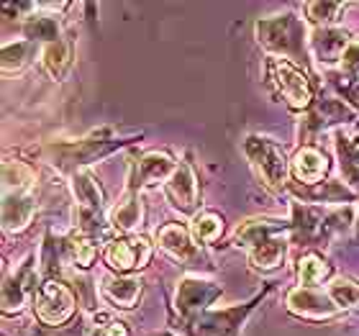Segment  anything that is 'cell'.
<instances>
[{
	"mask_svg": "<svg viewBox=\"0 0 359 336\" xmlns=\"http://www.w3.org/2000/svg\"><path fill=\"white\" fill-rule=\"evenodd\" d=\"M257 36L264 49L275 54L287 57V62H303L306 60V46H303V21L298 15L285 13V15H272V18H262L257 23Z\"/></svg>",
	"mask_w": 359,
	"mask_h": 336,
	"instance_id": "cell-1",
	"label": "cell"
},
{
	"mask_svg": "<svg viewBox=\"0 0 359 336\" xmlns=\"http://www.w3.org/2000/svg\"><path fill=\"white\" fill-rule=\"evenodd\" d=\"M244 154L249 157L257 175L264 180L267 187H283L287 180V162H285V152L277 147L272 139L264 136H249L244 142Z\"/></svg>",
	"mask_w": 359,
	"mask_h": 336,
	"instance_id": "cell-2",
	"label": "cell"
},
{
	"mask_svg": "<svg viewBox=\"0 0 359 336\" xmlns=\"http://www.w3.org/2000/svg\"><path fill=\"white\" fill-rule=\"evenodd\" d=\"M72 190L77 198V226L80 234H100L103 231V190L90 172L80 170L72 175Z\"/></svg>",
	"mask_w": 359,
	"mask_h": 336,
	"instance_id": "cell-3",
	"label": "cell"
},
{
	"mask_svg": "<svg viewBox=\"0 0 359 336\" xmlns=\"http://www.w3.org/2000/svg\"><path fill=\"white\" fill-rule=\"evenodd\" d=\"M34 308L36 316L49 326H60L72 316L75 311V298L72 293L57 280H46L44 285H39V290L34 293Z\"/></svg>",
	"mask_w": 359,
	"mask_h": 336,
	"instance_id": "cell-4",
	"label": "cell"
},
{
	"mask_svg": "<svg viewBox=\"0 0 359 336\" xmlns=\"http://www.w3.org/2000/svg\"><path fill=\"white\" fill-rule=\"evenodd\" d=\"M269 77L275 80L277 90L292 108H308L311 105V85L306 72H300L287 60H269Z\"/></svg>",
	"mask_w": 359,
	"mask_h": 336,
	"instance_id": "cell-5",
	"label": "cell"
},
{
	"mask_svg": "<svg viewBox=\"0 0 359 336\" xmlns=\"http://www.w3.org/2000/svg\"><path fill=\"white\" fill-rule=\"evenodd\" d=\"M218 295H221V285L201 277H185L177 288V311L187 321H193L203 311H208V306Z\"/></svg>",
	"mask_w": 359,
	"mask_h": 336,
	"instance_id": "cell-6",
	"label": "cell"
},
{
	"mask_svg": "<svg viewBox=\"0 0 359 336\" xmlns=\"http://www.w3.org/2000/svg\"><path fill=\"white\" fill-rule=\"evenodd\" d=\"M149 244L144 239H116L105 249V262L118 272L139 269L149 262Z\"/></svg>",
	"mask_w": 359,
	"mask_h": 336,
	"instance_id": "cell-7",
	"label": "cell"
},
{
	"mask_svg": "<svg viewBox=\"0 0 359 336\" xmlns=\"http://www.w3.org/2000/svg\"><path fill=\"white\" fill-rule=\"evenodd\" d=\"M167 195L175 203V208L182 213H193L198 206V177L190 165H180L175 175L167 180Z\"/></svg>",
	"mask_w": 359,
	"mask_h": 336,
	"instance_id": "cell-8",
	"label": "cell"
},
{
	"mask_svg": "<svg viewBox=\"0 0 359 336\" xmlns=\"http://www.w3.org/2000/svg\"><path fill=\"white\" fill-rule=\"evenodd\" d=\"M287 308L298 316H313V318H323L337 311L334 300L323 293L313 290V288H295L287 295Z\"/></svg>",
	"mask_w": 359,
	"mask_h": 336,
	"instance_id": "cell-9",
	"label": "cell"
},
{
	"mask_svg": "<svg viewBox=\"0 0 359 336\" xmlns=\"http://www.w3.org/2000/svg\"><path fill=\"white\" fill-rule=\"evenodd\" d=\"M36 213V201L31 193H6L3 198V226L6 231H23Z\"/></svg>",
	"mask_w": 359,
	"mask_h": 336,
	"instance_id": "cell-10",
	"label": "cell"
},
{
	"mask_svg": "<svg viewBox=\"0 0 359 336\" xmlns=\"http://www.w3.org/2000/svg\"><path fill=\"white\" fill-rule=\"evenodd\" d=\"M326 172H329V159H326V154L318 149L303 147V149L295 154V159H292V175H295L300 182L318 185Z\"/></svg>",
	"mask_w": 359,
	"mask_h": 336,
	"instance_id": "cell-11",
	"label": "cell"
},
{
	"mask_svg": "<svg viewBox=\"0 0 359 336\" xmlns=\"http://www.w3.org/2000/svg\"><path fill=\"white\" fill-rule=\"evenodd\" d=\"M157 244L165 249L167 254H172L175 260L187 262L198 257V249H195L187 229H182V226H177V224H167L165 229H159Z\"/></svg>",
	"mask_w": 359,
	"mask_h": 336,
	"instance_id": "cell-12",
	"label": "cell"
},
{
	"mask_svg": "<svg viewBox=\"0 0 359 336\" xmlns=\"http://www.w3.org/2000/svg\"><path fill=\"white\" fill-rule=\"evenodd\" d=\"M344 119H352V113H349V108L344 103H339V100H323V103H318L313 111L308 113L303 128H306V136H313L321 128L334 126V123H339V121Z\"/></svg>",
	"mask_w": 359,
	"mask_h": 336,
	"instance_id": "cell-13",
	"label": "cell"
},
{
	"mask_svg": "<svg viewBox=\"0 0 359 336\" xmlns=\"http://www.w3.org/2000/svg\"><path fill=\"white\" fill-rule=\"evenodd\" d=\"M292 210H295V221H292V229H295V236H298L300 241H306V244H311V241H316L318 236H323V221H326V216H323L321 208H311V206H303V203H295L292 206Z\"/></svg>",
	"mask_w": 359,
	"mask_h": 336,
	"instance_id": "cell-14",
	"label": "cell"
},
{
	"mask_svg": "<svg viewBox=\"0 0 359 336\" xmlns=\"http://www.w3.org/2000/svg\"><path fill=\"white\" fill-rule=\"evenodd\" d=\"M311 46H313V54L321 62L331 65L337 62L339 57H344L346 52V31L341 29H318L311 39Z\"/></svg>",
	"mask_w": 359,
	"mask_h": 336,
	"instance_id": "cell-15",
	"label": "cell"
},
{
	"mask_svg": "<svg viewBox=\"0 0 359 336\" xmlns=\"http://www.w3.org/2000/svg\"><path fill=\"white\" fill-rule=\"evenodd\" d=\"M287 226L285 221H275V218H255V221H247L236 229V241L241 247H257L259 241L269 239V236H280Z\"/></svg>",
	"mask_w": 359,
	"mask_h": 336,
	"instance_id": "cell-16",
	"label": "cell"
},
{
	"mask_svg": "<svg viewBox=\"0 0 359 336\" xmlns=\"http://www.w3.org/2000/svg\"><path fill=\"white\" fill-rule=\"evenodd\" d=\"M31 290H34V272L31 267H23L21 275L8 277L3 285V311H18L26 303Z\"/></svg>",
	"mask_w": 359,
	"mask_h": 336,
	"instance_id": "cell-17",
	"label": "cell"
},
{
	"mask_svg": "<svg viewBox=\"0 0 359 336\" xmlns=\"http://www.w3.org/2000/svg\"><path fill=\"white\" fill-rule=\"evenodd\" d=\"M285 252H287V241L283 236H269L249 249V260L257 269H275L285 260Z\"/></svg>",
	"mask_w": 359,
	"mask_h": 336,
	"instance_id": "cell-18",
	"label": "cell"
},
{
	"mask_svg": "<svg viewBox=\"0 0 359 336\" xmlns=\"http://www.w3.org/2000/svg\"><path fill=\"white\" fill-rule=\"evenodd\" d=\"M69 62H72V49H69V44L62 41V39L46 44V49L41 52V65H44L46 75L52 77V80H62V77L67 75Z\"/></svg>",
	"mask_w": 359,
	"mask_h": 336,
	"instance_id": "cell-19",
	"label": "cell"
},
{
	"mask_svg": "<svg viewBox=\"0 0 359 336\" xmlns=\"http://www.w3.org/2000/svg\"><path fill=\"white\" fill-rule=\"evenodd\" d=\"M175 162L162 152H151L139 162V180L144 185H154L159 180H170L175 175Z\"/></svg>",
	"mask_w": 359,
	"mask_h": 336,
	"instance_id": "cell-20",
	"label": "cell"
},
{
	"mask_svg": "<svg viewBox=\"0 0 359 336\" xmlns=\"http://www.w3.org/2000/svg\"><path fill=\"white\" fill-rule=\"evenodd\" d=\"M105 295L121 308H131L142 295V280L139 277H113L105 283Z\"/></svg>",
	"mask_w": 359,
	"mask_h": 336,
	"instance_id": "cell-21",
	"label": "cell"
},
{
	"mask_svg": "<svg viewBox=\"0 0 359 336\" xmlns=\"http://www.w3.org/2000/svg\"><path fill=\"white\" fill-rule=\"evenodd\" d=\"M142 221V203L136 198V193H126L121 198V203L113 208L111 213V224L118 229V231H134L136 226Z\"/></svg>",
	"mask_w": 359,
	"mask_h": 336,
	"instance_id": "cell-22",
	"label": "cell"
},
{
	"mask_svg": "<svg viewBox=\"0 0 359 336\" xmlns=\"http://www.w3.org/2000/svg\"><path fill=\"white\" fill-rule=\"evenodd\" d=\"M3 185H6V193H31L34 172L23 162H6V167H3Z\"/></svg>",
	"mask_w": 359,
	"mask_h": 336,
	"instance_id": "cell-23",
	"label": "cell"
},
{
	"mask_svg": "<svg viewBox=\"0 0 359 336\" xmlns=\"http://www.w3.org/2000/svg\"><path fill=\"white\" fill-rule=\"evenodd\" d=\"M329 272H331V267L318 257V254H308L298 264L300 288H316L318 283H323V277H329Z\"/></svg>",
	"mask_w": 359,
	"mask_h": 336,
	"instance_id": "cell-24",
	"label": "cell"
},
{
	"mask_svg": "<svg viewBox=\"0 0 359 336\" xmlns=\"http://www.w3.org/2000/svg\"><path fill=\"white\" fill-rule=\"evenodd\" d=\"M337 149H339V157H341V170H344L346 180L359 187V144H354L352 139H346L344 134H339Z\"/></svg>",
	"mask_w": 359,
	"mask_h": 336,
	"instance_id": "cell-25",
	"label": "cell"
},
{
	"mask_svg": "<svg viewBox=\"0 0 359 336\" xmlns=\"http://www.w3.org/2000/svg\"><path fill=\"white\" fill-rule=\"evenodd\" d=\"M95 244H93V239H90L88 234H72L67 239V254L69 260L75 262V264H80V267H90L93 264V260H95Z\"/></svg>",
	"mask_w": 359,
	"mask_h": 336,
	"instance_id": "cell-26",
	"label": "cell"
},
{
	"mask_svg": "<svg viewBox=\"0 0 359 336\" xmlns=\"http://www.w3.org/2000/svg\"><path fill=\"white\" fill-rule=\"evenodd\" d=\"M329 298L334 300L337 308H354L359 306V285L352 280H344L339 277L329 285Z\"/></svg>",
	"mask_w": 359,
	"mask_h": 336,
	"instance_id": "cell-27",
	"label": "cell"
},
{
	"mask_svg": "<svg viewBox=\"0 0 359 336\" xmlns=\"http://www.w3.org/2000/svg\"><path fill=\"white\" fill-rule=\"evenodd\" d=\"M23 34L29 39H46L49 44L52 41H60L57 34H60V26L54 21L52 15H31L26 26H23Z\"/></svg>",
	"mask_w": 359,
	"mask_h": 336,
	"instance_id": "cell-28",
	"label": "cell"
},
{
	"mask_svg": "<svg viewBox=\"0 0 359 336\" xmlns=\"http://www.w3.org/2000/svg\"><path fill=\"white\" fill-rule=\"evenodd\" d=\"M221 231H224V221L216 213H201V216H195L193 234L198 241H213L221 236Z\"/></svg>",
	"mask_w": 359,
	"mask_h": 336,
	"instance_id": "cell-29",
	"label": "cell"
},
{
	"mask_svg": "<svg viewBox=\"0 0 359 336\" xmlns=\"http://www.w3.org/2000/svg\"><path fill=\"white\" fill-rule=\"evenodd\" d=\"M31 52V44L29 41H18V44H6L3 49V69L6 72H15V69H21L26 65V57Z\"/></svg>",
	"mask_w": 359,
	"mask_h": 336,
	"instance_id": "cell-30",
	"label": "cell"
},
{
	"mask_svg": "<svg viewBox=\"0 0 359 336\" xmlns=\"http://www.w3.org/2000/svg\"><path fill=\"white\" fill-rule=\"evenodd\" d=\"M341 8H344L341 3H311L308 6V15H311L313 23H331Z\"/></svg>",
	"mask_w": 359,
	"mask_h": 336,
	"instance_id": "cell-31",
	"label": "cell"
},
{
	"mask_svg": "<svg viewBox=\"0 0 359 336\" xmlns=\"http://www.w3.org/2000/svg\"><path fill=\"white\" fill-rule=\"evenodd\" d=\"M341 69H344L346 75H352V77L359 75V41H357V44L346 46L344 57H341Z\"/></svg>",
	"mask_w": 359,
	"mask_h": 336,
	"instance_id": "cell-32",
	"label": "cell"
},
{
	"mask_svg": "<svg viewBox=\"0 0 359 336\" xmlns=\"http://www.w3.org/2000/svg\"><path fill=\"white\" fill-rule=\"evenodd\" d=\"M105 336H128V331H126V326H123V323H108Z\"/></svg>",
	"mask_w": 359,
	"mask_h": 336,
	"instance_id": "cell-33",
	"label": "cell"
},
{
	"mask_svg": "<svg viewBox=\"0 0 359 336\" xmlns=\"http://www.w3.org/2000/svg\"><path fill=\"white\" fill-rule=\"evenodd\" d=\"M349 98H352L354 103L359 105V85H357V88H352V90H349Z\"/></svg>",
	"mask_w": 359,
	"mask_h": 336,
	"instance_id": "cell-34",
	"label": "cell"
}]
</instances>
